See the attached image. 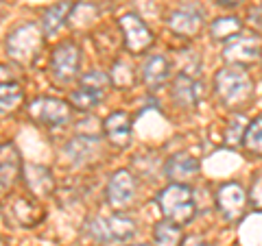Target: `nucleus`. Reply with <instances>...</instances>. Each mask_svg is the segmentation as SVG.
Masks as SVG:
<instances>
[{
    "mask_svg": "<svg viewBox=\"0 0 262 246\" xmlns=\"http://www.w3.org/2000/svg\"><path fill=\"white\" fill-rule=\"evenodd\" d=\"M214 94L229 109H241L253 96V79L243 65H225L214 75Z\"/></svg>",
    "mask_w": 262,
    "mask_h": 246,
    "instance_id": "1",
    "label": "nucleus"
},
{
    "mask_svg": "<svg viewBox=\"0 0 262 246\" xmlns=\"http://www.w3.org/2000/svg\"><path fill=\"white\" fill-rule=\"evenodd\" d=\"M7 55L11 57L13 61L31 65L37 59L39 51L44 46V31L42 24L37 22H27L20 24L18 29H13L9 35H7Z\"/></svg>",
    "mask_w": 262,
    "mask_h": 246,
    "instance_id": "2",
    "label": "nucleus"
},
{
    "mask_svg": "<svg viewBox=\"0 0 262 246\" xmlns=\"http://www.w3.org/2000/svg\"><path fill=\"white\" fill-rule=\"evenodd\" d=\"M158 205L166 220L175 225H188L196 216L194 196L184 183H170L158 194Z\"/></svg>",
    "mask_w": 262,
    "mask_h": 246,
    "instance_id": "3",
    "label": "nucleus"
},
{
    "mask_svg": "<svg viewBox=\"0 0 262 246\" xmlns=\"http://www.w3.org/2000/svg\"><path fill=\"white\" fill-rule=\"evenodd\" d=\"M85 233L94 242L110 244L122 242L136 235V220L129 216H105V218H90L85 223Z\"/></svg>",
    "mask_w": 262,
    "mask_h": 246,
    "instance_id": "4",
    "label": "nucleus"
},
{
    "mask_svg": "<svg viewBox=\"0 0 262 246\" xmlns=\"http://www.w3.org/2000/svg\"><path fill=\"white\" fill-rule=\"evenodd\" d=\"M29 116L33 122L42 127H63L68 125L72 118V107L61 98H53V96H39L35 101L29 103Z\"/></svg>",
    "mask_w": 262,
    "mask_h": 246,
    "instance_id": "5",
    "label": "nucleus"
},
{
    "mask_svg": "<svg viewBox=\"0 0 262 246\" xmlns=\"http://www.w3.org/2000/svg\"><path fill=\"white\" fill-rule=\"evenodd\" d=\"M81 70V48L68 39L61 42L59 46L53 51L51 57V75L57 83H70L79 77Z\"/></svg>",
    "mask_w": 262,
    "mask_h": 246,
    "instance_id": "6",
    "label": "nucleus"
},
{
    "mask_svg": "<svg viewBox=\"0 0 262 246\" xmlns=\"http://www.w3.org/2000/svg\"><path fill=\"white\" fill-rule=\"evenodd\" d=\"M247 192L245 187L236 181H227L219 185L216 190V207L227 223H238V220L247 214Z\"/></svg>",
    "mask_w": 262,
    "mask_h": 246,
    "instance_id": "7",
    "label": "nucleus"
},
{
    "mask_svg": "<svg viewBox=\"0 0 262 246\" xmlns=\"http://www.w3.org/2000/svg\"><path fill=\"white\" fill-rule=\"evenodd\" d=\"M118 27L125 37V48L131 55H142L153 46V33L136 13H125L118 20Z\"/></svg>",
    "mask_w": 262,
    "mask_h": 246,
    "instance_id": "8",
    "label": "nucleus"
},
{
    "mask_svg": "<svg viewBox=\"0 0 262 246\" xmlns=\"http://www.w3.org/2000/svg\"><path fill=\"white\" fill-rule=\"evenodd\" d=\"M262 46L256 35H236L223 48V57L229 65H249L260 59Z\"/></svg>",
    "mask_w": 262,
    "mask_h": 246,
    "instance_id": "9",
    "label": "nucleus"
},
{
    "mask_svg": "<svg viewBox=\"0 0 262 246\" xmlns=\"http://www.w3.org/2000/svg\"><path fill=\"white\" fill-rule=\"evenodd\" d=\"M105 194H107V203L112 207H127L138 194V179L129 170H116L110 177Z\"/></svg>",
    "mask_w": 262,
    "mask_h": 246,
    "instance_id": "10",
    "label": "nucleus"
},
{
    "mask_svg": "<svg viewBox=\"0 0 262 246\" xmlns=\"http://www.w3.org/2000/svg\"><path fill=\"white\" fill-rule=\"evenodd\" d=\"M168 29L184 37H194L203 29V11L194 5H184L168 15Z\"/></svg>",
    "mask_w": 262,
    "mask_h": 246,
    "instance_id": "11",
    "label": "nucleus"
},
{
    "mask_svg": "<svg viewBox=\"0 0 262 246\" xmlns=\"http://www.w3.org/2000/svg\"><path fill=\"white\" fill-rule=\"evenodd\" d=\"M134 120L127 111H112L107 118L103 120V131L107 135L110 144L116 149H127L134 139Z\"/></svg>",
    "mask_w": 262,
    "mask_h": 246,
    "instance_id": "12",
    "label": "nucleus"
},
{
    "mask_svg": "<svg viewBox=\"0 0 262 246\" xmlns=\"http://www.w3.org/2000/svg\"><path fill=\"white\" fill-rule=\"evenodd\" d=\"M9 211H11V218L24 229L37 227L46 218L44 207L33 196H13L9 203Z\"/></svg>",
    "mask_w": 262,
    "mask_h": 246,
    "instance_id": "13",
    "label": "nucleus"
},
{
    "mask_svg": "<svg viewBox=\"0 0 262 246\" xmlns=\"http://www.w3.org/2000/svg\"><path fill=\"white\" fill-rule=\"evenodd\" d=\"M201 89L203 87L196 79L186 75V72H179L173 81V89H170V92H173V101H175L177 107L190 111L201 101Z\"/></svg>",
    "mask_w": 262,
    "mask_h": 246,
    "instance_id": "14",
    "label": "nucleus"
},
{
    "mask_svg": "<svg viewBox=\"0 0 262 246\" xmlns=\"http://www.w3.org/2000/svg\"><path fill=\"white\" fill-rule=\"evenodd\" d=\"M199 159H194L192 155L188 153H175L173 157H168L166 166H164V172H166V177L170 179L173 183H188L192 181V179L199 175Z\"/></svg>",
    "mask_w": 262,
    "mask_h": 246,
    "instance_id": "15",
    "label": "nucleus"
},
{
    "mask_svg": "<svg viewBox=\"0 0 262 246\" xmlns=\"http://www.w3.org/2000/svg\"><path fill=\"white\" fill-rule=\"evenodd\" d=\"M22 177H24V183H27L29 192L33 196H51L55 192L53 172L44 166L27 163V166H22Z\"/></svg>",
    "mask_w": 262,
    "mask_h": 246,
    "instance_id": "16",
    "label": "nucleus"
},
{
    "mask_svg": "<svg viewBox=\"0 0 262 246\" xmlns=\"http://www.w3.org/2000/svg\"><path fill=\"white\" fill-rule=\"evenodd\" d=\"M22 175V163L15 146H0V190H9Z\"/></svg>",
    "mask_w": 262,
    "mask_h": 246,
    "instance_id": "17",
    "label": "nucleus"
},
{
    "mask_svg": "<svg viewBox=\"0 0 262 246\" xmlns=\"http://www.w3.org/2000/svg\"><path fill=\"white\" fill-rule=\"evenodd\" d=\"M170 77V61L164 55H151L149 59L142 63V81L146 87L160 89Z\"/></svg>",
    "mask_w": 262,
    "mask_h": 246,
    "instance_id": "18",
    "label": "nucleus"
},
{
    "mask_svg": "<svg viewBox=\"0 0 262 246\" xmlns=\"http://www.w3.org/2000/svg\"><path fill=\"white\" fill-rule=\"evenodd\" d=\"M98 142H101L98 135H79V137L68 142L66 153H68L72 163L83 166V163H90L92 159L98 157Z\"/></svg>",
    "mask_w": 262,
    "mask_h": 246,
    "instance_id": "19",
    "label": "nucleus"
},
{
    "mask_svg": "<svg viewBox=\"0 0 262 246\" xmlns=\"http://www.w3.org/2000/svg\"><path fill=\"white\" fill-rule=\"evenodd\" d=\"M75 9V5L70 0H61V3L51 5L42 15V31L44 35L53 37L57 31H61V27L70 20V11Z\"/></svg>",
    "mask_w": 262,
    "mask_h": 246,
    "instance_id": "20",
    "label": "nucleus"
},
{
    "mask_svg": "<svg viewBox=\"0 0 262 246\" xmlns=\"http://www.w3.org/2000/svg\"><path fill=\"white\" fill-rule=\"evenodd\" d=\"M243 31V22L236 15H221L214 22L210 24V35L214 42H229L236 35H241Z\"/></svg>",
    "mask_w": 262,
    "mask_h": 246,
    "instance_id": "21",
    "label": "nucleus"
},
{
    "mask_svg": "<svg viewBox=\"0 0 262 246\" xmlns=\"http://www.w3.org/2000/svg\"><path fill=\"white\" fill-rule=\"evenodd\" d=\"M184 242V229L170 223V220H160L153 229V244L155 246H182Z\"/></svg>",
    "mask_w": 262,
    "mask_h": 246,
    "instance_id": "22",
    "label": "nucleus"
},
{
    "mask_svg": "<svg viewBox=\"0 0 262 246\" xmlns=\"http://www.w3.org/2000/svg\"><path fill=\"white\" fill-rule=\"evenodd\" d=\"M22 101H24V92L18 83H13V81L0 83V118L13 113L22 105Z\"/></svg>",
    "mask_w": 262,
    "mask_h": 246,
    "instance_id": "23",
    "label": "nucleus"
},
{
    "mask_svg": "<svg viewBox=\"0 0 262 246\" xmlns=\"http://www.w3.org/2000/svg\"><path fill=\"white\" fill-rule=\"evenodd\" d=\"M103 98H105V92L79 85L77 89L70 92V105L79 111H92L94 107H98V105L103 103Z\"/></svg>",
    "mask_w": 262,
    "mask_h": 246,
    "instance_id": "24",
    "label": "nucleus"
},
{
    "mask_svg": "<svg viewBox=\"0 0 262 246\" xmlns=\"http://www.w3.org/2000/svg\"><path fill=\"white\" fill-rule=\"evenodd\" d=\"M243 146L247 149V153L256 155V157H262V116H256L247 125V131H245V137H243Z\"/></svg>",
    "mask_w": 262,
    "mask_h": 246,
    "instance_id": "25",
    "label": "nucleus"
},
{
    "mask_svg": "<svg viewBox=\"0 0 262 246\" xmlns=\"http://www.w3.org/2000/svg\"><path fill=\"white\" fill-rule=\"evenodd\" d=\"M112 85H116L118 89H127L136 83V72H134V65L125 59H118L116 63L112 65V75H110Z\"/></svg>",
    "mask_w": 262,
    "mask_h": 246,
    "instance_id": "26",
    "label": "nucleus"
},
{
    "mask_svg": "<svg viewBox=\"0 0 262 246\" xmlns=\"http://www.w3.org/2000/svg\"><path fill=\"white\" fill-rule=\"evenodd\" d=\"M249 122L245 120L243 113H236V116L227 122V129H225V146L229 149H236V146L243 144V137H245V131H247Z\"/></svg>",
    "mask_w": 262,
    "mask_h": 246,
    "instance_id": "27",
    "label": "nucleus"
},
{
    "mask_svg": "<svg viewBox=\"0 0 262 246\" xmlns=\"http://www.w3.org/2000/svg\"><path fill=\"white\" fill-rule=\"evenodd\" d=\"M79 85L90 87V89H98V92H105V94H107V87L112 85V81H110V77L105 75V72H101V70H90V72H85V75L79 79Z\"/></svg>",
    "mask_w": 262,
    "mask_h": 246,
    "instance_id": "28",
    "label": "nucleus"
},
{
    "mask_svg": "<svg viewBox=\"0 0 262 246\" xmlns=\"http://www.w3.org/2000/svg\"><path fill=\"white\" fill-rule=\"evenodd\" d=\"M247 199L253 211H262V175H258L251 181V190L247 194Z\"/></svg>",
    "mask_w": 262,
    "mask_h": 246,
    "instance_id": "29",
    "label": "nucleus"
},
{
    "mask_svg": "<svg viewBox=\"0 0 262 246\" xmlns=\"http://www.w3.org/2000/svg\"><path fill=\"white\" fill-rule=\"evenodd\" d=\"M182 246H208V242L203 240L201 235H188V237H184Z\"/></svg>",
    "mask_w": 262,
    "mask_h": 246,
    "instance_id": "30",
    "label": "nucleus"
},
{
    "mask_svg": "<svg viewBox=\"0 0 262 246\" xmlns=\"http://www.w3.org/2000/svg\"><path fill=\"white\" fill-rule=\"evenodd\" d=\"M251 22L256 24V27L262 31V9H256V11H251Z\"/></svg>",
    "mask_w": 262,
    "mask_h": 246,
    "instance_id": "31",
    "label": "nucleus"
},
{
    "mask_svg": "<svg viewBox=\"0 0 262 246\" xmlns=\"http://www.w3.org/2000/svg\"><path fill=\"white\" fill-rule=\"evenodd\" d=\"M241 3H243V0H219V5H223V7H236Z\"/></svg>",
    "mask_w": 262,
    "mask_h": 246,
    "instance_id": "32",
    "label": "nucleus"
},
{
    "mask_svg": "<svg viewBox=\"0 0 262 246\" xmlns=\"http://www.w3.org/2000/svg\"><path fill=\"white\" fill-rule=\"evenodd\" d=\"M0 246H9V244H7V240H3V237H0Z\"/></svg>",
    "mask_w": 262,
    "mask_h": 246,
    "instance_id": "33",
    "label": "nucleus"
},
{
    "mask_svg": "<svg viewBox=\"0 0 262 246\" xmlns=\"http://www.w3.org/2000/svg\"><path fill=\"white\" fill-rule=\"evenodd\" d=\"M129 246H146V244H129Z\"/></svg>",
    "mask_w": 262,
    "mask_h": 246,
    "instance_id": "34",
    "label": "nucleus"
},
{
    "mask_svg": "<svg viewBox=\"0 0 262 246\" xmlns=\"http://www.w3.org/2000/svg\"><path fill=\"white\" fill-rule=\"evenodd\" d=\"M260 63H262V53H260Z\"/></svg>",
    "mask_w": 262,
    "mask_h": 246,
    "instance_id": "35",
    "label": "nucleus"
}]
</instances>
